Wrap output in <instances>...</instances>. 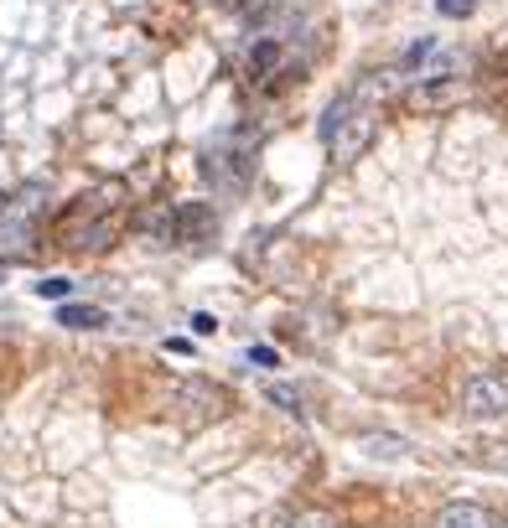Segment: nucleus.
Listing matches in <instances>:
<instances>
[{"label":"nucleus","mask_w":508,"mask_h":528,"mask_svg":"<svg viewBox=\"0 0 508 528\" xmlns=\"http://www.w3.org/2000/svg\"><path fill=\"white\" fill-rule=\"evenodd\" d=\"M146 228L161 238V244H197L218 228V212L203 208V202H182V208H156L146 218Z\"/></svg>","instance_id":"nucleus-1"},{"label":"nucleus","mask_w":508,"mask_h":528,"mask_svg":"<svg viewBox=\"0 0 508 528\" xmlns=\"http://www.w3.org/2000/svg\"><path fill=\"white\" fill-rule=\"evenodd\" d=\"M467 420H498L508 415V373L503 368H487V373H472L462 383V394H457Z\"/></svg>","instance_id":"nucleus-2"},{"label":"nucleus","mask_w":508,"mask_h":528,"mask_svg":"<svg viewBox=\"0 0 508 528\" xmlns=\"http://www.w3.org/2000/svg\"><path fill=\"white\" fill-rule=\"evenodd\" d=\"M249 150H229V146H208V156H203V176H208L218 192H239L244 182H249Z\"/></svg>","instance_id":"nucleus-3"},{"label":"nucleus","mask_w":508,"mask_h":528,"mask_svg":"<svg viewBox=\"0 0 508 528\" xmlns=\"http://www.w3.org/2000/svg\"><path fill=\"white\" fill-rule=\"evenodd\" d=\"M467 99V84L462 78H425V84H415L410 94H404V104L415 109V114H436V109H451Z\"/></svg>","instance_id":"nucleus-4"},{"label":"nucleus","mask_w":508,"mask_h":528,"mask_svg":"<svg viewBox=\"0 0 508 528\" xmlns=\"http://www.w3.org/2000/svg\"><path fill=\"white\" fill-rule=\"evenodd\" d=\"M374 114H379V109H363V104H358V109H353V114H348V120L338 125V135L327 140L338 161H353V156L368 146V135H374Z\"/></svg>","instance_id":"nucleus-5"},{"label":"nucleus","mask_w":508,"mask_h":528,"mask_svg":"<svg viewBox=\"0 0 508 528\" xmlns=\"http://www.w3.org/2000/svg\"><path fill=\"white\" fill-rule=\"evenodd\" d=\"M114 197H120V187H94V192H84L78 202H68V212H63V233H73L78 223H99V212L104 208H114Z\"/></svg>","instance_id":"nucleus-6"},{"label":"nucleus","mask_w":508,"mask_h":528,"mask_svg":"<svg viewBox=\"0 0 508 528\" xmlns=\"http://www.w3.org/2000/svg\"><path fill=\"white\" fill-rule=\"evenodd\" d=\"M436 528H498V513L483 503H446L436 513Z\"/></svg>","instance_id":"nucleus-7"},{"label":"nucleus","mask_w":508,"mask_h":528,"mask_svg":"<svg viewBox=\"0 0 508 528\" xmlns=\"http://www.w3.org/2000/svg\"><path fill=\"white\" fill-rule=\"evenodd\" d=\"M58 321H63V327H73V332H94V327H104V311H99V306H63V311H58Z\"/></svg>","instance_id":"nucleus-8"},{"label":"nucleus","mask_w":508,"mask_h":528,"mask_svg":"<svg viewBox=\"0 0 508 528\" xmlns=\"http://www.w3.org/2000/svg\"><path fill=\"white\" fill-rule=\"evenodd\" d=\"M265 73H280V42H259L249 52V78L265 84Z\"/></svg>","instance_id":"nucleus-9"},{"label":"nucleus","mask_w":508,"mask_h":528,"mask_svg":"<svg viewBox=\"0 0 508 528\" xmlns=\"http://www.w3.org/2000/svg\"><path fill=\"white\" fill-rule=\"evenodd\" d=\"M363 451H368V456H389V461H400L404 441L400 435H363Z\"/></svg>","instance_id":"nucleus-10"},{"label":"nucleus","mask_w":508,"mask_h":528,"mask_svg":"<svg viewBox=\"0 0 508 528\" xmlns=\"http://www.w3.org/2000/svg\"><path fill=\"white\" fill-rule=\"evenodd\" d=\"M68 291H73V280H63V275H52V280H37V296H42V300H63Z\"/></svg>","instance_id":"nucleus-11"},{"label":"nucleus","mask_w":508,"mask_h":528,"mask_svg":"<svg viewBox=\"0 0 508 528\" xmlns=\"http://www.w3.org/2000/svg\"><path fill=\"white\" fill-rule=\"evenodd\" d=\"M244 362H254V368H280V353H276V347H249Z\"/></svg>","instance_id":"nucleus-12"},{"label":"nucleus","mask_w":508,"mask_h":528,"mask_svg":"<svg viewBox=\"0 0 508 528\" xmlns=\"http://www.w3.org/2000/svg\"><path fill=\"white\" fill-rule=\"evenodd\" d=\"M436 11H441V16H472L477 0H436Z\"/></svg>","instance_id":"nucleus-13"},{"label":"nucleus","mask_w":508,"mask_h":528,"mask_svg":"<svg viewBox=\"0 0 508 528\" xmlns=\"http://www.w3.org/2000/svg\"><path fill=\"white\" fill-rule=\"evenodd\" d=\"M291 528H338V518H332V513H301Z\"/></svg>","instance_id":"nucleus-14"},{"label":"nucleus","mask_w":508,"mask_h":528,"mask_svg":"<svg viewBox=\"0 0 508 528\" xmlns=\"http://www.w3.org/2000/svg\"><path fill=\"white\" fill-rule=\"evenodd\" d=\"M270 399H276L280 409H291V415H301V399H296V389H280V383H276V389H270Z\"/></svg>","instance_id":"nucleus-15"},{"label":"nucleus","mask_w":508,"mask_h":528,"mask_svg":"<svg viewBox=\"0 0 508 528\" xmlns=\"http://www.w3.org/2000/svg\"><path fill=\"white\" fill-rule=\"evenodd\" d=\"M192 332H197V337L218 332V317H213V311H197V317H192Z\"/></svg>","instance_id":"nucleus-16"},{"label":"nucleus","mask_w":508,"mask_h":528,"mask_svg":"<svg viewBox=\"0 0 508 528\" xmlns=\"http://www.w3.org/2000/svg\"><path fill=\"white\" fill-rule=\"evenodd\" d=\"M498 528H508V518H503V524H498Z\"/></svg>","instance_id":"nucleus-17"}]
</instances>
